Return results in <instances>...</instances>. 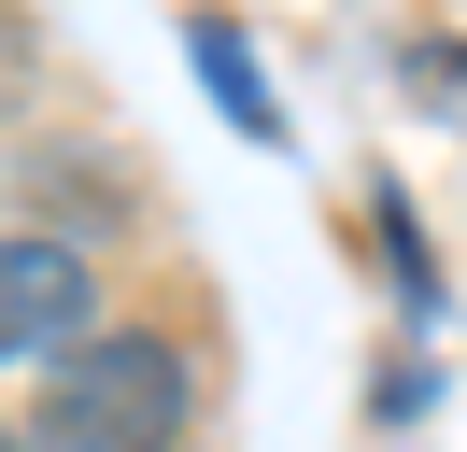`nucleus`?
<instances>
[{"label": "nucleus", "mask_w": 467, "mask_h": 452, "mask_svg": "<svg viewBox=\"0 0 467 452\" xmlns=\"http://www.w3.org/2000/svg\"><path fill=\"white\" fill-rule=\"evenodd\" d=\"M199 367L171 325H86L29 396V452H184Z\"/></svg>", "instance_id": "nucleus-1"}, {"label": "nucleus", "mask_w": 467, "mask_h": 452, "mask_svg": "<svg viewBox=\"0 0 467 452\" xmlns=\"http://www.w3.org/2000/svg\"><path fill=\"white\" fill-rule=\"evenodd\" d=\"M86 325H99V269H86V241L0 226V367H57Z\"/></svg>", "instance_id": "nucleus-2"}, {"label": "nucleus", "mask_w": 467, "mask_h": 452, "mask_svg": "<svg viewBox=\"0 0 467 452\" xmlns=\"http://www.w3.org/2000/svg\"><path fill=\"white\" fill-rule=\"evenodd\" d=\"M199 71H213V99H227V113H241L255 141L284 128V113H269V85H255V56H241V28H213V15H199Z\"/></svg>", "instance_id": "nucleus-3"}, {"label": "nucleus", "mask_w": 467, "mask_h": 452, "mask_svg": "<svg viewBox=\"0 0 467 452\" xmlns=\"http://www.w3.org/2000/svg\"><path fill=\"white\" fill-rule=\"evenodd\" d=\"M0 452H29V438H0Z\"/></svg>", "instance_id": "nucleus-4"}]
</instances>
